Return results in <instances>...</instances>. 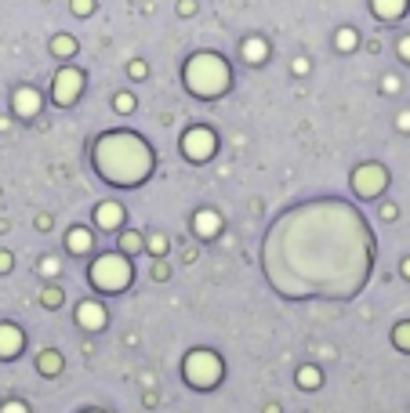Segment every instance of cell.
<instances>
[{"label": "cell", "mask_w": 410, "mask_h": 413, "mask_svg": "<svg viewBox=\"0 0 410 413\" xmlns=\"http://www.w3.org/2000/svg\"><path fill=\"white\" fill-rule=\"evenodd\" d=\"M396 123H400V131H410V113H400V120H396Z\"/></svg>", "instance_id": "33"}, {"label": "cell", "mask_w": 410, "mask_h": 413, "mask_svg": "<svg viewBox=\"0 0 410 413\" xmlns=\"http://www.w3.org/2000/svg\"><path fill=\"white\" fill-rule=\"evenodd\" d=\"M69 8H73V15H91V11H95V0H69Z\"/></svg>", "instance_id": "24"}, {"label": "cell", "mask_w": 410, "mask_h": 413, "mask_svg": "<svg viewBox=\"0 0 410 413\" xmlns=\"http://www.w3.org/2000/svg\"><path fill=\"white\" fill-rule=\"evenodd\" d=\"M146 243H142V236H135V232H124L120 236V254H138Z\"/></svg>", "instance_id": "19"}, {"label": "cell", "mask_w": 410, "mask_h": 413, "mask_svg": "<svg viewBox=\"0 0 410 413\" xmlns=\"http://www.w3.org/2000/svg\"><path fill=\"white\" fill-rule=\"evenodd\" d=\"M193 232L200 239H214L218 232H222V214H218L214 206H200L193 214Z\"/></svg>", "instance_id": "10"}, {"label": "cell", "mask_w": 410, "mask_h": 413, "mask_svg": "<svg viewBox=\"0 0 410 413\" xmlns=\"http://www.w3.org/2000/svg\"><path fill=\"white\" fill-rule=\"evenodd\" d=\"M11 113L19 116V120H33L36 113H41V91L30 84L15 87V95H11Z\"/></svg>", "instance_id": "8"}, {"label": "cell", "mask_w": 410, "mask_h": 413, "mask_svg": "<svg viewBox=\"0 0 410 413\" xmlns=\"http://www.w3.org/2000/svg\"><path fill=\"white\" fill-rule=\"evenodd\" d=\"M370 11L381 19V22H396L407 15V0H370Z\"/></svg>", "instance_id": "15"}, {"label": "cell", "mask_w": 410, "mask_h": 413, "mask_svg": "<svg viewBox=\"0 0 410 413\" xmlns=\"http://www.w3.org/2000/svg\"><path fill=\"white\" fill-rule=\"evenodd\" d=\"M131 76L138 80V76H146V62H131Z\"/></svg>", "instance_id": "31"}, {"label": "cell", "mask_w": 410, "mask_h": 413, "mask_svg": "<svg viewBox=\"0 0 410 413\" xmlns=\"http://www.w3.org/2000/svg\"><path fill=\"white\" fill-rule=\"evenodd\" d=\"M58 301H62V294H58V290H44V305H51V308H55Z\"/></svg>", "instance_id": "29"}, {"label": "cell", "mask_w": 410, "mask_h": 413, "mask_svg": "<svg viewBox=\"0 0 410 413\" xmlns=\"http://www.w3.org/2000/svg\"><path fill=\"white\" fill-rule=\"evenodd\" d=\"M22 344H25V338L15 322H0V359H15L22 352Z\"/></svg>", "instance_id": "11"}, {"label": "cell", "mask_w": 410, "mask_h": 413, "mask_svg": "<svg viewBox=\"0 0 410 413\" xmlns=\"http://www.w3.org/2000/svg\"><path fill=\"white\" fill-rule=\"evenodd\" d=\"M392 341H396V348L410 352V322H400V327L392 330Z\"/></svg>", "instance_id": "22"}, {"label": "cell", "mask_w": 410, "mask_h": 413, "mask_svg": "<svg viewBox=\"0 0 410 413\" xmlns=\"http://www.w3.org/2000/svg\"><path fill=\"white\" fill-rule=\"evenodd\" d=\"M178 11H182V15H193L196 4H193V0H182V4H178Z\"/></svg>", "instance_id": "32"}, {"label": "cell", "mask_w": 410, "mask_h": 413, "mask_svg": "<svg viewBox=\"0 0 410 413\" xmlns=\"http://www.w3.org/2000/svg\"><path fill=\"white\" fill-rule=\"evenodd\" d=\"M146 247L157 254V257H163V254H168V236H149V239H146Z\"/></svg>", "instance_id": "23"}, {"label": "cell", "mask_w": 410, "mask_h": 413, "mask_svg": "<svg viewBox=\"0 0 410 413\" xmlns=\"http://www.w3.org/2000/svg\"><path fill=\"white\" fill-rule=\"evenodd\" d=\"M11 265H15V261H11V254L0 250V272H11Z\"/></svg>", "instance_id": "30"}, {"label": "cell", "mask_w": 410, "mask_h": 413, "mask_svg": "<svg viewBox=\"0 0 410 413\" xmlns=\"http://www.w3.org/2000/svg\"><path fill=\"white\" fill-rule=\"evenodd\" d=\"M214 152H218V134L211 127H189L182 134V156L189 163H207Z\"/></svg>", "instance_id": "6"}, {"label": "cell", "mask_w": 410, "mask_h": 413, "mask_svg": "<svg viewBox=\"0 0 410 413\" xmlns=\"http://www.w3.org/2000/svg\"><path fill=\"white\" fill-rule=\"evenodd\" d=\"M240 55H243L247 66H265V62H269V40H265V36H247L243 47H240Z\"/></svg>", "instance_id": "13"}, {"label": "cell", "mask_w": 410, "mask_h": 413, "mask_svg": "<svg viewBox=\"0 0 410 413\" xmlns=\"http://www.w3.org/2000/svg\"><path fill=\"white\" fill-rule=\"evenodd\" d=\"M319 381H323V373H319L316 366H301L298 370V384H301V388H319Z\"/></svg>", "instance_id": "18"}, {"label": "cell", "mask_w": 410, "mask_h": 413, "mask_svg": "<svg viewBox=\"0 0 410 413\" xmlns=\"http://www.w3.org/2000/svg\"><path fill=\"white\" fill-rule=\"evenodd\" d=\"M389 185V171L381 163H360L352 171V192L360 200H374V196H381V189Z\"/></svg>", "instance_id": "7"}, {"label": "cell", "mask_w": 410, "mask_h": 413, "mask_svg": "<svg viewBox=\"0 0 410 413\" xmlns=\"http://www.w3.org/2000/svg\"><path fill=\"white\" fill-rule=\"evenodd\" d=\"M87 279H91V287H98L102 294H120L131 287L135 279V268H131V257L113 250V254H98L91 268H87Z\"/></svg>", "instance_id": "3"}, {"label": "cell", "mask_w": 410, "mask_h": 413, "mask_svg": "<svg viewBox=\"0 0 410 413\" xmlns=\"http://www.w3.org/2000/svg\"><path fill=\"white\" fill-rule=\"evenodd\" d=\"M95 225L106 228V232H117L124 225V203L120 200H102L95 206Z\"/></svg>", "instance_id": "9"}, {"label": "cell", "mask_w": 410, "mask_h": 413, "mask_svg": "<svg viewBox=\"0 0 410 413\" xmlns=\"http://www.w3.org/2000/svg\"><path fill=\"white\" fill-rule=\"evenodd\" d=\"M396 51H400V58H403V62H410V36H403V40L396 44Z\"/></svg>", "instance_id": "28"}, {"label": "cell", "mask_w": 410, "mask_h": 413, "mask_svg": "<svg viewBox=\"0 0 410 413\" xmlns=\"http://www.w3.org/2000/svg\"><path fill=\"white\" fill-rule=\"evenodd\" d=\"M91 247H95V236H91L87 225H73L66 232V250L69 254H91Z\"/></svg>", "instance_id": "14"}, {"label": "cell", "mask_w": 410, "mask_h": 413, "mask_svg": "<svg viewBox=\"0 0 410 413\" xmlns=\"http://www.w3.org/2000/svg\"><path fill=\"white\" fill-rule=\"evenodd\" d=\"M51 55H55V58H62V62H66V58H73V55H76V40H73L69 33L51 36Z\"/></svg>", "instance_id": "16"}, {"label": "cell", "mask_w": 410, "mask_h": 413, "mask_svg": "<svg viewBox=\"0 0 410 413\" xmlns=\"http://www.w3.org/2000/svg\"><path fill=\"white\" fill-rule=\"evenodd\" d=\"M58 366H62L58 352H44V355H41V370H44V377H55V373H58Z\"/></svg>", "instance_id": "21"}, {"label": "cell", "mask_w": 410, "mask_h": 413, "mask_svg": "<svg viewBox=\"0 0 410 413\" xmlns=\"http://www.w3.org/2000/svg\"><path fill=\"white\" fill-rule=\"evenodd\" d=\"M91 163L102 182L120 185V189H138L152 178V156L149 141L135 131H106L91 145Z\"/></svg>", "instance_id": "1"}, {"label": "cell", "mask_w": 410, "mask_h": 413, "mask_svg": "<svg viewBox=\"0 0 410 413\" xmlns=\"http://www.w3.org/2000/svg\"><path fill=\"white\" fill-rule=\"evenodd\" d=\"M403 276L410 279V257H407V261H403Z\"/></svg>", "instance_id": "35"}, {"label": "cell", "mask_w": 410, "mask_h": 413, "mask_svg": "<svg viewBox=\"0 0 410 413\" xmlns=\"http://www.w3.org/2000/svg\"><path fill=\"white\" fill-rule=\"evenodd\" d=\"M58 268H62V261H58V257H51V254H47L44 261H41V272H44V276H55Z\"/></svg>", "instance_id": "25"}, {"label": "cell", "mask_w": 410, "mask_h": 413, "mask_svg": "<svg viewBox=\"0 0 410 413\" xmlns=\"http://www.w3.org/2000/svg\"><path fill=\"white\" fill-rule=\"evenodd\" d=\"M0 413H30V410H25V403H19V399H11V403L0 406Z\"/></svg>", "instance_id": "26"}, {"label": "cell", "mask_w": 410, "mask_h": 413, "mask_svg": "<svg viewBox=\"0 0 410 413\" xmlns=\"http://www.w3.org/2000/svg\"><path fill=\"white\" fill-rule=\"evenodd\" d=\"M182 373H185V381L193 384V388L207 392V388H214V384L222 381V359H218L214 352H207V348H196V352L185 355Z\"/></svg>", "instance_id": "4"}, {"label": "cell", "mask_w": 410, "mask_h": 413, "mask_svg": "<svg viewBox=\"0 0 410 413\" xmlns=\"http://www.w3.org/2000/svg\"><path fill=\"white\" fill-rule=\"evenodd\" d=\"M182 80H185V91L193 98L203 102H214L229 91V62L218 55V51H196L193 58L182 66Z\"/></svg>", "instance_id": "2"}, {"label": "cell", "mask_w": 410, "mask_h": 413, "mask_svg": "<svg viewBox=\"0 0 410 413\" xmlns=\"http://www.w3.org/2000/svg\"><path fill=\"white\" fill-rule=\"evenodd\" d=\"M381 87H385V95H396V91H400V76H385Z\"/></svg>", "instance_id": "27"}, {"label": "cell", "mask_w": 410, "mask_h": 413, "mask_svg": "<svg viewBox=\"0 0 410 413\" xmlns=\"http://www.w3.org/2000/svg\"><path fill=\"white\" fill-rule=\"evenodd\" d=\"M113 109H117V113H135V95L131 91H117V95H113Z\"/></svg>", "instance_id": "20"}, {"label": "cell", "mask_w": 410, "mask_h": 413, "mask_svg": "<svg viewBox=\"0 0 410 413\" xmlns=\"http://www.w3.org/2000/svg\"><path fill=\"white\" fill-rule=\"evenodd\" d=\"M356 44H360V33H356L352 25H341L338 36H334V47L341 51V55H349V51H356Z\"/></svg>", "instance_id": "17"}, {"label": "cell", "mask_w": 410, "mask_h": 413, "mask_svg": "<svg viewBox=\"0 0 410 413\" xmlns=\"http://www.w3.org/2000/svg\"><path fill=\"white\" fill-rule=\"evenodd\" d=\"M291 69H294V73H305V69H309V62H305V58H294Z\"/></svg>", "instance_id": "34"}, {"label": "cell", "mask_w": 410, "mask_h": 413, "mask_svg": "<svg viewBox=\"0 0 410 413\" xmlns=\"http://www.w3.org/2000/svg\"><path fill=\"white\" fill-rule=\"evenodd\" d=\"M76 322H80L84 330H102L106 327V308L98 301H80L76 305Z\"/></svg>", "instance_id": "12"}, {"label": "cell", "mask_w": 410, "mask_h": 413, "mask_svg": "<svg viewBox=\"0 0 410 413\" xmlns=\"http://www.w3.org/2000/svg\"><path fill=\"white\" fill-rule=\"evenodd\" d=\"M80 95H84V73L73 69V66H62L55 73V80H51V102H55L58 109H69V106H76Z\"/></svg>", "instance_id": "5"}, {"label": "cell", "mask_w": 410, "mask_h": 413, "mask_svg": "<svg viewBox=\"0 0 410 413\" xmlns=\"http://www.w3.org/2000/svg\"><path fill=\"white\" fill-rule=\"evenodd\" d=\"M87 413H98V410H87Z\"/></svg>", "instance_id": "36"}]
</instances>
